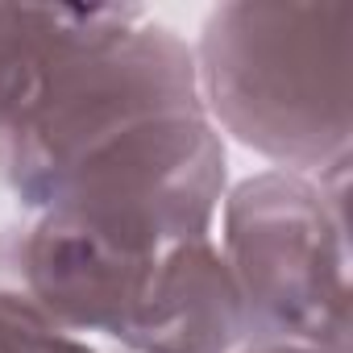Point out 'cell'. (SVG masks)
<instances>
[{
  "mask_svg": "<svg viewBox=\"0 0 353 353\" xmlns=\"http://www.w3.org/2000/svg\"><path fill=\"white\" fill-rule=\"evenodd\" d=\"M345 13L225 9L212 17L204 75L245 141L295 154L324 125V75L345 79Z\"/></svg>",
  "mask_w": 353,
  "mask_h": 353,
  "instance_id": "obj_1",
  "label": "cell"
}]
</instances>
